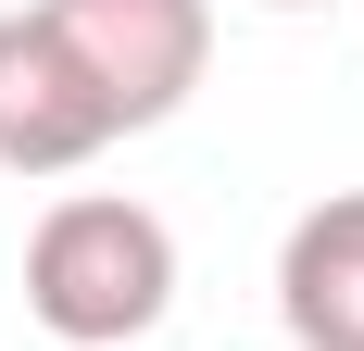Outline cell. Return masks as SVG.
<instances>
[{
  "instance_id": "1",
  "label": "cell",
  "mask_w": 364,
  "mask_h": 351,
  "mask_svg": "<svg viewBox=\"0 0 364 351\" xmlns=\"http://www.w3.org/2000/svg\"><path fill=\"white\" fill-rule=\"evenodd\" d=\"M26 314L63 351H126L176 314V226L126 188H75L26 239Z\"/></svg>"
},
{
  "instance_id": "2",
  "label": "cell",
  "mask_w": 364,
  "mask_h": 351,
  "mask_svg": "<svg viewBox=\"0 0 364 351\" xmlns=\"http://www.w3.org/2000/svg\"><path fill=\"white\" fill-rule=\"evenodd\" d=\"M38 26L63 38V63L88 75L113 139L188 113V88L214 63V0H38Z\"/></svg>"
},
{
  "instance_id": "3",
  "label": "cell",
  "mask_w": 364,
  "mask_h": 351,
  "mask_svg": "<svg viewBox=\"0 0 364 351\" xmlns=\"http://www.w3.org/2000/svg\"><path fill=\"white\" fill-rule=\"evenodd\" d=\"M101 151H113V126L88 101V75L63 63V38L38 26V0L0 13V176H75Z\"/></svg>"
},
{
  "instance_id": "4",
  "label": "cell",
  "mask_w": 364,
  "mask_h": 351,
  "mask_svg": "<svg viewBox=\"0 0 364 351\" xmlns=\"http://www.w3.org/2000/svg\"><path fill=\"white\" fill-rule=\"evenodd\" d=\"M277 326L301 351H364V188H327L277 239Z\"/></svg>"
},
{
  "instance_id": "5",
  "label": "cell",
  "mask_w": 364,
  "mask_h": 351,
  "mask_svg": "<svg viewBox=\"0 0 364 351\" xmlns=\"http://www.w3.org/2000/svg\"><path fill=\"white\" fill-rule=\"evenodd\" d=\"M264 13H314V0H264Z\"/></svg>"
}]
</instances>
